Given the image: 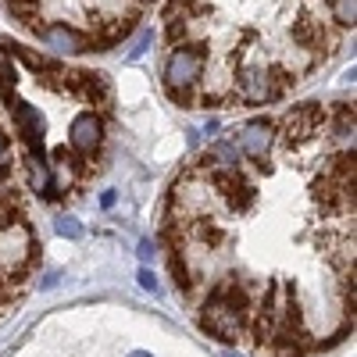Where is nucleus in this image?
I'll list each match as a JSON object with an SVG mask.
<instances>
[{
	"mask_svg": "<svg viewBox=\"0 0 357 357\" xmlns=\"http://www.w3.org/2000/svg\"><path fill=\"white\" fill-rule=\"evenodd\" d=\"M289 79L279 68H243L240 72V97L247 104H264V100H275L282 93V86Z\"/></svg>",
	"mask_w": 357,
	"mask_h": 357,
	"instance_id": "obj_1",
	"label": "nucleus"
},
{
	"mask_svg": "<svg viewBox=\"0 0 357 357\" xmlns=\"http://www.w3.org/2000/svg\"><path fill=\"white\" fill-rule=\"evenodd\" d=\"M200 68H204V47H175L165 65V86L190 89L200 79Z\"/></svg>",
	"mask_w": 357,
	"mask_h": 357,
	"instance_id": "obj_2",
	"label": "nucleus"
},
{
	"mask_svg": "<svg viewBox=\"0 0 357 357\" xmlns=\"http://www.w3.org/2000/svg\"><path fill=\"white\" fill-rule=\"evenodd\" d=\"M4 100H11V118H15V126L22 129L29 151L36 154V161H43L47 146H43V118H40V111L29 107L25 100H15V89H11V93H4Z\"/></svg>",
	"mask_w": 357,
	"mask_h": 357,
	"instance_id": "obj_3",
	"label": "nucleus"
},
{
	"mask_svg": "<svg viewBox=\"0 0 357 357\" xmlns=\"http://www.w3.org/2000/svg\"><path fill=\"white\" fill-rule=\"evenodd\" d=\"M215 186L222 190V197L229 200L232 211H250V204L257 200V190H254L236 168H222V172H215Z\"/></svg>",
	"mask_w": 357,
	"mask_h": 357,
	"instance_id": "obj_4",
	"label": "nucleus"
},
{
	"mask_svg": "<svg viewBox=\"0 0 357 357\" xmlns=\"http://www.w3.org/2000/svg\"><path fill=\"white\" fill-rule=\"evenodd\" d=\"M321 107L318 104H301V107H293L289 114H286V122H282V139L293 146V143H301V139H307V136H314L318 132V126H321Z\"/></svg>",
	"mask_w": 357,
	"mask_h": 357,
	"instance_id": "obj_5",
	"label": "nucleus"
},
{
	"mask_svg": "<svg viewBox=\"0 0 357 357\" xmlns=\"http://www.w3.org/2000/svg\"><path fill=\"white\" fill-rule=\"evenodd\" d=\"M68 139H72L75 151L93 154L97 146H100V139H104V122H100V118H97L93 111H82V114H75V118H72Z\"/></svg>",
	"mask_w": 357,
	"mask_h": 357,
	"instance_id": "obj_6",
	"label": "nucleus"
},
{
	"mask_svg": "<svg viewBox=\"0 0 357 357\" xmlns=\"http://www.w3.org/2000/svg\"><path fill=\"white\" fill-rule=\"evenodd\" d=\"M272 139H275V129L268 126L264 118H254V122H247L243 132H240V151L261 161L268 151H272Z\"/></svg>",
	"mask_w": 357,
	"mask_h": 357,
	"instance_id": "obj_7",
	"label": "nucleus"
},
{
	"mask_svg": "<svg viewBox=\"0 0 357 357\" xmlns=\"http://www.w3.org/2000/svg\"><path fill=\"white\" fill-rule=\"evenodd\" d=\"M40 36H43V43H47L50 50H57V54H86V47H89V40H86L82 33H75V29H68L65 22L47 25Z\"/></svg>",
	"mask_w": 357,
	"mask_h": 357,
	"instance_id": "obj_8",
	"label": "nucleus"
},
{
	"mask_svg": "<svg viewBox=\"0 0 357 357\" xmlns=\"http://www.w3.org/2000/svg\"><path fill=\"white\" fill-rule=\"evenodd\" d=\"M29 186H33L40 197H47V200L57 197V193H54V183H50V168H47L43 161H33V165H29Z\"/></svg>",
	"mask_w": 357,
	"mask_h": 357,
	"instance_id": "obj_9",
	"label": "nucleus"
},
{
	"mask_svg": "<svg viewBox=\"0 0 357 357\" xmlns=\"http://www.w3.org/2000/svg\"><path fill=\"white\" fill-rule=\"evenodd\" d=\"M8 11L25 22V25H36V11H40V0H8Z\"/></svg>",
	"mask_w": 357,
	"mask_h": 357,
	"instance_id": "obj_10",
	"label": "nucleus"
},
{
	"mask_svg": "<svg viewBox=\"0 0 357 357\" xmlns=\"http://www.w3.org/2000/svg\"><path fill=\"white\" fill-rule=\"evenodd\" d=\"M293 40L304 43V47H318V43H321V29H318L314 22H296V25H293Z\"/></svg>",
	"mask_w": 357,
	"mask_h": 357,
	"instance_id": "obj_11",
	"label": "nucleus"
},
{
	"mask_svg": "<svg viewBox=\"0 0 357 357\" xmlns=\"http://www.w3.org/2000/svg\"><path fill=\"white\" fill-rule=\"evenodd\" d=\"M54 229H57V236H65V240H82V222L75 215H57Z\"/></svg>",
	"mask_w": 357,
	"mask_h": 357,
	"instance_id": "obj_12",
	"label": "nucleus"
},
{
	"mask_svg": "<svg viewBox=\"0 0 357 357\" xmlns=\"http://www.w3.org/2000/svg\"><path fill=\"white\" fill-rule=\"evenodd\" d=\"M151 43H154V33H151V25H143L139 33H136V40H132V47H129L126 57H129V61H139V57L151 50Z\"/></svg>",
	"mask_w": 357,
	"mask_h": 357,
	"instance_id": "obj_13",
	"label": "nucleus"
},
{
	"mask_svg": "<svg viewBox=\"0 0 357 357\" xmlns=\"http://www.w3.org/2000/svg\"><path fill=\"white\" fill-rule=\"evenodd\" d=\"M172 275H175V286H178V289H183V293H190V286H193V275H190V268H186L183 254H172Z\"/></svg>",
	"mask_w": 357,
	"mask_h": 357,
	"instance_id": "obj_14",
	"label": "nucleus"
},
{
	"mask_svg": "<svg viewBox=\"0 0 357 357\" xmlns=\"http://www.w3.org/2000/svg\"><path fill=\"white\" fill-rule=\"evenodd\" d=\"M333 15L340 25H350L354 29V18H357V0H333Z\"/></svg>",
	"mask_w": 357,
	"mask_h": 357,
	"instance_id": "obj_15",
	"label": "nucleus"
},
{
	"mask_svg": "<svg viewBox=\"0 0 357 357\" xmlns=\"http://www.w3.org/2000/svg\"><path fill=\"white\" fill-rule=\"evenodd\" d=\"M15 82H18V72H15V65H11V57L0 50V89H4V93H11Z\"/></svg>",
	"mask_w": 357,
	"mask_h": 357,
	"instance_id": "obj_16",
	"label": "nucleus"
},
{
	"mask_svg": "<svg viewBox=\"0 0 357 357\" xmlns=\"http://www.w3.org/2000/svg\"><path fill=\"white\" fill-rule=\"evenodd\" d=\"M136 254H139V261L146 264V261H154V254H158V247H154V240H139V247H136Z\"/></svg>",
	"mask_w": 357,
	"mask_h": 357,
	"instance_id": "obj_17",
	"label": "nucleus"
},
{
	"mask_svg": "<svg viewBox=\"0 0 357 357\" xmlns=\"http://www.w3.org/2000/svg\"><path fill=\"white\" fill-rule=\"evenodd\" d=\"M136 279H139V286H143V289L158 293V279H154V272H151V268H139V275H136Z\"/></svg>",
	"mask_w": 357,
	"mask_h": 357,
	"instance_id": "obj_18",
	"label": "nucleus"
},
{
	"mask_svg": "<svg viewBox=\"0 0 357 357\" xmlns=\"http://www.w3.org/2000/svg\"><path fill=\"white\" fill-rule=\"evenodd\" d=\"M168 97H172L175 104H183V107L190 104V93H186V89H175V86H168Z\"/></svg>",
	"mask_w": 357,
	"mask_h": 357,
	"instance_id": "obj_19",
	"label": "nucleus"
},
{
	"mask_svg": "<svg viewBox=\"0 0 357 357\" xmlns=\"http://www.w3.org/2000/svg\"><path fill=\"white\" fill-rule=\"evenodd\" d=\"M114 190H107V193H100V207H104V211H111V207H114Z\"/></svg>",
	"mask_w": 357,
	"mask_h": 357,
	"instance_id": "obj_20",
	"label": "nucleus"
},
{
	"mask_svg": "<svg viewBox=\"0 0 357 357\" xmlns=\"http://www.w3.org/2000/svg\"><path fill=\"white\" fill-rule=\"evenodd\" d=\"M57 279H61V275H57V272H50V275H43V282H40V289H54V286H57Z\"/></svg>",
	"mask_w": 357,
	"mask_h": 357,
	"instance_id": "obj_21",
	"label": "nucleus"
},
{
	"mask_svg": "<svg viewBox=\"0 0 357 357\" xmlns=\"http://www.w3.org/2000/svg\"><path fill=\"white\" fill-rule=\"evenodd\" d=\"M8 158V139H4V132H0V161Z\"/></svg>",
	"mask_w": 357,
	"mask_h": 357,
	"instance_id": "obj_22",
	"label": "nucleus"
},
{
	"mask_svg": "<svg viewBox=\"0 0 357 357\" xmlns=\"http://www.w3.org/2000/svg\"><path fill=\"white\" fill-rule=\"evenodd\" d=\"M129 357H151V354H146V350H132Z\"/></svg>",
	"mask_w": 357,
	"mask_h": 357,
	"instance_id": "obj_23",
	"label": "nucleus"
},
{
	"mask_svg": "<svg viewBox=\"0 0 357 357\" xmlns=\"http://www.w3.org/2000/svg\"><path fill=\"white\" fill-rule=\"evenodd\" d=\"M222 357H240V354H222Z\"/></svg>",
	"mask_w": 357,
	"mask_h": 357,
	"instance_id": "obj_24",
	"label": "nucleus"
},
{
	"mask_svg": "<svg viewBox=\"0 0 357 357\" xmlns=\"http://www.w3.org/2000/svg\"><path fill=\"white\" fill-rule=\"evenodd\" d=\"M143 4H158V0H143Z\"/></svg>",
	"mask_w": 357,
	"mask_h": 357,
	"instance_id": "obj_25",
	"label": "nucleus"
}]
</instances>
